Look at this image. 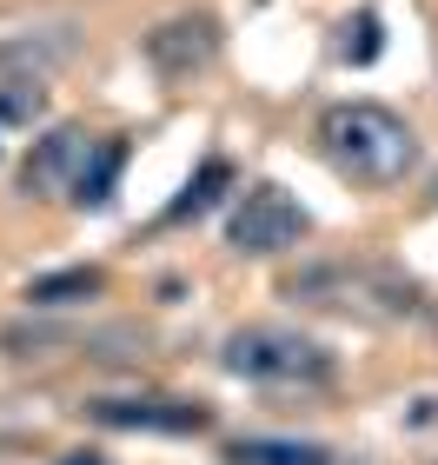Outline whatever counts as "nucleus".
<instances>
[{
    "label": "nucleus",
    "instance_id": "nucleus-1",
    "mask_svg": "<svg viewBox=\"0 0 438 465\" xmlns=\"http://www.w3.org/2000/svg\"><path fill=\"white\" fill-rule=\"evenodd\" d=\"M319 153L332 160V173L346 186L385 193L419 173V134L405 114L379 107V100H339L319 114Z\"/></svg>",
    "mask_w": 438,
    "mask_h": 465
},
{
    "label": "nucleus",
    "instance_id": "nucleus-2",
    "mask_svg": "<svg viewBox=\"0 0 438 465\" xmlns=\"http://www.w3.org/2000/svg\"><path fill=\"white\" fill-rule=\"evenodd\" d=\"M286 300L359 312V320H379V326H419V320L438 326L432 292L412 272H399L392 260H312L286 280Z\"/></svg>",
    "mask_w": 438,
    "mask_h": 465
},
{
    "label": "nucleus",
    "instance_id": "nucleus-3",
    "mask_svg": "<svg viewBox=\"0 0 438 465\" xmlns=\"http://www.w3.org/2000/svg\"><path fill=\"white\" fill-rule=\"evenodd\" d=\"M219 366L233 379H253V386H326L332 352L292 326H239V332H226Z\"/></svg>",
    "mask_w": 438,
    "mask_h": 465
},
{
    "label": "nucleus",
    "instance_id": "nucleus-4",
    "mask_svg": "<svg viewBox=\"0 0 438 465\" xmlns=\"http://www.w3.org/2000/svg\"><path fill=\"white\" fill-rule=\"evenodd\" d=\"M306 232H312V213L286 193V186H273V180L246 186L239 206L226 213V246H233L239 260H273V252H292Z\"/></svg>",
    "mask_w": 438,
    "mask_h": 465
},
{
    "label": "nucleus",
    "instance_id": "nucleus-5",
    "mask_svg": "<svg viewBox=\"0 0 438 465\" xmlns=\"http://www.w3.org/2000/svg\"><path fill=\"white\" fill-rule=\"evenodd\" d=\"M219 60V20L213 14H173L160 20L153 34H146V67H153L160 80H193Z\"/></svg>",
    "mask_w": 438,
    "mask_h": 465
},
{
    "label": "nucleus",
    "instance_id": "nucleus-6",
    "mask_svg": "<svg viewBox=\"0 0 438 465\" xmlns=\"http://www.w3.org/2000/svg\"><path fill=\"white\" fill-rule=\"evenodd\" d=\"M87 153H93V134H87V126H47V134L34 140V153L20 160V193H34V200L73 193Z\"/></svg>",
    "mask_w": 438,
    "mask_h": 465
},
{
    "label": "nucleus",
    "instance_id": "nucleus-7",
    "mask_svg": "<svg viewBox=\"0 0 438 465\" xmlns=\"http://www.w3.org/2000/svg\"><path fill=\"white\" fill-rule=\"evenodd\" d=\"M87 419L113 432H206L213 406H200V399H87Z\"/></svg>",
    "mask_w": 438,
    "mask_h": 465
},
{
    "label": "nucleus",
    "instance_id": "nucleus-8",
    "mask_svg": "<svg viewBox=\"0 0 438 465\" xmlns=\"http://www.w3.org/2000/svg\"><path fill=\"white\" fill-rule=\"evenodd\" d=\"M73 27H40V34H14V40H0V74H27V80H47L54 67H67L73 60Z\"/></svg>",
    "mask_w": 438,
    "mask_h": 465
},
{
    "label": "nucleus",
    "instance_id": "nucleus-9",
    "mask_svg": "<svg viewBox=\"0 0 438 465\" xmlns=\"http://www.w3.org/2000/svg\"><path fill=\"white\" fill-rule=\"evenodd\" d=\"M107 292V272L100 266H60V272H40V280H27V306L34 312H73Z\"/></svg>",
    "mask_w": 438,
    "mask_h": 465
},
{
    "label": "nucleus",
    "instance_id": "nucleus-10",
    "mask_svg": "<svg viewBox=\"0 0 438 465\" xmlns=\"http://www.w3.org/2000/svg\"><path fill=\"white\" fill-rule=\"evenodd\" d=\"M120 166H127V140H93V153H87V166H80L67 200L87 206V213H100V206L113 200V186H120Z\"/></svg>",
    "mask_w": 438,
    "mask_h": 465
},
{
    "label": "nucleus",
    "instance_id": "nucleus-11",
    "mask_svg": "<svg viewBox=\"0 0 438 465\" xmlns=\"http://www.w3.org/2000/svg\"><path fill=\"white\" fill-rule=\"evenodd\" d=\"M226 465H332V452L312 439H233Z\"/></svg>",
    "mask_w": 438,
    "mask_h": 465
},
{
    "label": "nucleus",
    "instance_id": "nucleus-12",
    "mask_svg": "<svg viewBox=\"0 0 438 465\" xmlns=\"http://www.w3.org/2000/svg\"><path fill=\"white\" fill-rule=\"evenodd\" d=\"M226 186H233V166H226V160H206L200 173L186 180V193H180L173 206H166V226H180V220H200V213H213Z\"/></svg>",
    "mask_w": 438,
    "mask_h": 465
},
{
    "label": "nucleus",
    "instance_id": "nucleus-13",
    "mask_svg": "<svg viewBox=\"0 0 438 465\" xmlns=\"http://www.w3.org/2000/svg\"><path fill=\"white\" fill-rule=\"evenodd\" d=\"M34 120H47V80L27 74L0 80V126H34Z\"/></svg>",
    "mask_w": 438,
    "mask_h": 465
},
{
    "label": "nucleus",
    "instance_id": "nucleus-14",
    "mask_svg": "<svg viewBox=\"0 0 438 465\" xmlns=\"http://www.w3.org/2000/svg\"><path fill=\"white\" fill-rule=\"evenodd\" d=\"M339 54L352 60V67H365V60L379 54V14H359V20H346V40H339Z\"/></svg>",
    "mask_w": 438,
    "mask_h": 465
},
{
    "label": "nucleus",
    "instance_id": "nucleus-15",
    "mask_svg": "<svg viewBox=\"0 0 438 465\" xmlns=\"http://www.w3.org/2000/svg\"><path fill=\"white\" fill-rule=\"evenodd\" d=\"M60 465H107V459H100V452H67Z\"/></svg>",
    "mask_w": 438,
    "mask_h": 465
},
{
    "label": "nucleus",
    "instance_id": "nucleus-16",
    "mask_svg": "<svg viewBox=\"0 0 438 465\" xmlns=\"http://www.w3.org/2000/svg\"><path fill=\"white\" fill-rule=\"evenodd\" d=\"M0 134H7V126H0ZM0 153H7V146H0Z\"/></svg>",
    "mask_w": 438,
    "mask_h": 465
}]
</instances>
